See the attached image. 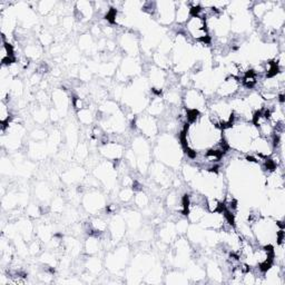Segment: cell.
Masks as SVG:
<instances>
[{"label":"cell","instance_id":"obj_1","mask_svg":"<svg viewBox=\"0 0 285 285\" xmlns=\"http://www.w3.org/2000/svg\"><path fill=\"white\" fill-rule=\"evenodd\" d=\"M154 156L156 161L166 165L169 168H177L181 166L183 159L182 145L171 133H164L157 139L154 148Z\"/></svg>","mask_w":285,"mask_h":285},{"label":"cell","instance_id":"obj_2","mask_svg":"<svg viewBox=\"0 0 285 285\" xmlns=\"http://www.w3.org/2000/svg\"><path fill=\"white\" fill-rule=\"evenodd\" d=\"M132 151L137 159V169L139 173H148V168L152 164V145L143 135H137L133 138Z\"/></svg>","mask_w":285,"mask_h":285},{"label":"cell","instance_id":"obj_3","mask_svg":"<svg viewBox=\"0 0 285 285\" xmlns=\"http://www.w3.org/2000/svg\"><path fill=\"white\" fill-rule=\"evenodd\" d=\"M285 24V9L279 5L275 4V6L268 11L258 22L259 27L263 29V33L276 34L284 28Z\"/></svg>","mask_w":285,"mask_h":285},{"label":"cell","instance_id":"obj_4","mask_svg":"<svg viewBox=\"0 0 285 285\" xmlns=\"http://www.w3.org/2000/svg\"><path fill=\"white\" fill-rule=\"evenodd\" d=\"M93 175L98 179L102 186L108 189V191H113L116 187L118 182V174L113 162L106 161V159L99 162L94 167Z\"/></svg>","mask_w":285,"mask_h":285},{"label":"cell","instance_id":"obj_5","mask_svg":"<svg viewBox=\"0 0 285 285\" xmlns=\"http://www.w3.org/2000/svg\"><path fill=\"white\" fill-rule=\"evenodd\" d=\"M182 105L188 112L204 113L207 111V98L199 89L192 87L183 92Z\"/></svg>","mask_w":285,"mask_h":285},{"label":"cell","instance_id":"obj_6","mask_svg":"<svg viewBox=\"0 0 285 285\" xmlns=\"http://www.w3.org/2000/svg\"><path fill=\"white\" fill-rule=\"evenodd\" d=\"M82 203L85 211L92 215L101 214L107 207L106 196L97 188L89 189L86 194H84Z\"/></svg>","mask_w":285,"mask_h":285},{"label":"cell","instance_id":"obj_7","mask_svg":"<svg viewBox=\"0 0 285 285\" xmlns=\"http://www.w3.org/2000/svg\"><path fill=\"white\" fill-rule=\"evenodd\" d=\"M129 262V248L128 246H121L115 248L114 251L109 252L106 255L105 259V265L109 272L114 274L119 273L126 268Z\"/></svg>","mask_w":285,"mask_h":285},{"label":"cell","instance_id":"obj_8","mask_svg":"<svg viewBox=\"0 0 285 285\" xmlns=\"http://www.w3.org/2000/svg\"><path fill=\"white\" fill-rule=\"evenodd\" d=\"M148 173L151 175L152 181L156 184L158 187L168 188L169 186H172L174 176L172 171L166 165H164L158 161L152 162L151 166L148 168Z\"/></svg>","mask_w":285,"mask_h":285},{"label":"cell","instance_id":"obj_9","mask_svg":"<svg viewBox=\"0 0 285 285\" xmlns=\"http://www.w3.org/2000/svg\"><path fill=\"white\" fill-rule=\"evenodd\" d=\"M134 127L137 132L147 139L155 138L159 132V125L157 118L151 116L149 114H142L134 119Z\"/></svg>","mask_w":285,"mask_h":285},{"label":"cell","instance_id":"obj_10","mask_svg":"<svg viewBox=\"0 0 285 285\" xmlns=\"http://www.w3.org/2000/svg\"><path fill=\"white\" fill-rule=\"evenodd\" d=\"M175 12H176V2L161 0L156 2V13L154 18L164 27L171 26L175 23Z\"/></svg>","mask_w":285,"mask_h":285},{"label":"cell","instance_id":"obj_11","mask_svg":"<svg viewBox=\"0 0 285 285\" xmlns=\"http://www.w3.org/2000/svg\"><path fill=\"white\" fill-rule=\"evenodd\" d=\"M98 151L104 159L115 163L124 158V154L126 149H125L123 143L116 141H108L107 143L99 145Z\"/></svg>","mask_w":285,"mask_h":285},{"label":"cell","instance_id":"obj_12","mask_svg":"<svg viewBox=\"0 0 285 285\" xmlns=\"http://www.w3.org/2000/svg\"><path fill=\"white\" fill-rule=\"evenodd\" d=\"M241 87L242 84L238 78L226 76L218 85L216 92H215V96L222 99H231L232 97L236 96Z\"/></svg>","mask_w":285,"mask_h":285},{"label":"cell","instance_id":"obj_13","mask_svg":"<svg viewBox=\"0 0 285 285\" xmlns=\"http://www.w3.org/2000/svg\"><path fill=\"white\" fill-rule=\"evenodd\" d=\"M127 232V225L124 216L119 214H113L108 222V234L111 236L113 243L116 245L125 237Z\"/></svg>","mask_w":285,"mask_h":285},{"label":"cell","instance_id":"obj_14","mask_svg":"<svg viewBox=\"0 0 285 285\" xmlns=\"http://www.w3.org/2000/svg\"><path fill=\"white\" fill-rule=\"evenodd\" d=\"M119 47L122 51L127 55V57L136 58L141 51V43H139L138 37L132 32H125L118 38Z\"/></svg>","mask_w":285,"mask_h":285},{"label":"cell","instance_id":"obj_15","mask_svg":"<svg viewBox=\"0 0 285 285\" xmlns=\"http://www.w3.org/2000/svg\"><path fill=\"white\" fill-rule=\"evenodd\" d=\"M274 151H275L274 138L269 139L262 136H257L252 141L251 151H249L248 154H255L258 155V156L268 158L272 156Z\"/></svg>","mask_w":285,"mask_h":285},{"label":"cell","instance_id":"obj_16","mask_svg":"<svg viewBox=\"0 0 285 285\" xmlns=\"http://www.w3.org/2000/svg\"><path fill=\"white\" fill-rule=\"evenodd\" d=\"M148 82L151 84L152 91L162 94L165 85L167 84V73L164 69L158 68L155 65H151L148 71Z\"/></svg>","mask_w":285,"mask_h":285},{"label":"cell","instance_id":"obj_17","mask_svg":"<svg viewBox=\"0 0 285 285\" xmlns=\"http://www.w3.org/2000/svg\"><path fill=\"white\" fill-rule=\"evenodd\" d=\"M51 101L54 108L64 117L67 114L69 106H71V99L69 95L64 88H55L52 93Z\"/></svg>","mask_w":285,"mask_h":285},{"label":"cell","instance_id":"obj_18","mask_svg":"<svg viewBox=\"0 0 285 285\" xmlns=\"http://www.w3.org/2000/svg\"><path fill=\"white\" fill-rule=\"evenodd\" d=\"M75 14L78 17V21L83 23H87L91 21L95 15L94 4L86 0H81V2L75 3Z\"/></svg>","mask_w":285,"mask_h":285},{"label":"cell","instance_id":"obj_19","mask_svg":"<svg viewBox=\"0 0 285 285\" xmlns=\"http://www.w3.org/2000/svg\"><path fill=\"white\" fill-rule=\"evenodd\" d=\"M119 71L124 73L128 78L137 77L142 72V65L137 61V58L134 57H126L124 58L121 66H119Z\"/></svg>","mask_w":285,"mask_h":285},{"label":"cell","instance_id":"obj_20","mask_svg":"<svg viewBox=\"0 0 285 285\" xmlns=\"http://www.w3.org/2000/svg\"><path fill=\"white\" fill-rule=\"evenodd\" d=\"M205 273H206V276L214 283L224 282L225 275L223 268L216 259H208L206 264H205Z\"/></svg>","mask_w":285,"mask_h":285},{"label":"cell","instance_id":"obj_21","mask_svg":"<svg viewBox=\"0 0 285 285\" xmlns=\"http://www.w3.org/2000/svg\"><path fill=\"white\" fill-rule=\"evenodd\" d=\"M206 213L207 209L205 207V205L188 203L186 212H185V217L188 219V222L191 224H198Z\"/></svg>","mask_w":285,"mask_h":285},{"label":"cell","instance_id":"obj_22","mask_svg":"<svg viewBox=\"0 0 285 285\" xmlns=\"http://www.w3.org/2000/svg\"><path fill=\"white\" fill-rule=\"evenodd\" d=\"M0 61L2 66H9V65L16 62L15 56V48L11 42H8L6 38L2 36V48H0Z\"/></svg>","mask_w":285,"mask_h":285},{"label":"cell","instance_id":"obj_23","mask_svg":"<svg viewBox=\"0 0 285 285\" xmlns=\"http://www.w3.org/2000/svg\"><path fill=\"white\" fill-rule=\"evenodd\" d=\"M206 229L203 228L199 224H189L186 232V238L192 245H203Z\"/></svg>","mask_w":285,"mask_h":285},{"label":"cell","instance_id":"obj_24","mask_svg":"<svg viewBox=\"0 0 285 285\" xmlns=\"http://www.w3.org/2000/svg\"><path fill=\"white\" fill-rule=\"evenodd\" d=\"M192 16V8L188 2H176V12H175V23L178 26H184Z\"/></svg>","mask_w":285,"mask_h":285},{"label":"cell","instance_id":"obj_25","mask_svg":"<svg viewBox=\"0 0 285 285\" xmlns=\"http://www.w3.org/2000/svg\"><path fill=\"white\" fill-rule=\"evenodd\" d=\"M123 216L127 225V231L129 233H138L142 228L143 215L136 211H127Z\"/></svg>","mask_w":285,"mask_h":285},{"label":"cell","instance_id":"obj_26","mask_svg":"<svg viewBox=\"0 0 285 285\" xmlns=\"http://www.w3.org/2000/svg\"><path fill=\"white\" fill-rule=\"evenodd\" d=\"M166 109H167L166 103L164 102V99L161 95H157V96H155L149 101L146 111L147 114L151 115V116L157 118L159 116H163V115L166 113Z\"/></svg>","mask_w":285,"mask_h":285},{"label":"cell","instance_id":"obj_27","mask_svg":"<svg viewBox=\"0 0 285 285\" xmlns=\"http://www.w3.org/2000/svg\"><path fill=\"white\" fill-rule=\"evenodd\" d=\"M159 239L165 244H173L176 238L178 237V234L176 232V227H175V223L167 222L165 223L163 226L159 228Z\"/></svg>","mask_w":285,"mask_h":285},{"label":"cell","instance_id":"obj_28","mask_svg":"<svg viewBox=\"0 0 285 285\" xmlns=\"http://www.w3.org/2000/svg\"><path fill=\"white\" fill-rule=\"evenodd\" d=\"M24 54L29 61H38L43 56L44 49L39 42L36 41H28L24 47Z\"/></svg>","mask_w":285,"mask_h":285},{"label":"cell","instance_id":"obj_29","mask_svg":"<svg viewBox=\"0 0 285 285\" xmlns=\"http://www.w3.org/2000/svg\"><path fill=\"white\" fill-rule=\"evenodd\" d=\"M86 176V172L83 167H72L63 174V181L66 184H76L82 182Z\"/></svg>","mask_w":285,"mask_h":285},{"label":"cell","instance_id":"obj_30","mask_svg":"<svg viewBox=\"0 0 285 285\" xmlns=\"http://www.w3.org/2000/svg\"><path fill=\"white\" fill-rule=\"evenodd\" d=\"M103 249L102 238L99 235H88L84 243V252L87 255H97Z\"/></svg>","mask_w":285,"mask_h":285},{"label":"cell","instance_id":"obj_31","mask_svg":"<svg viewBox=\"0 0 285 285\" xmlns=\"http://www.w3.org/2000/svg\"><path fill=\"white\" fill-rule=\"evenodd\" d=\"M16 226L18 228L19 234L24 237L25 241L29 243L34 237V232H35V225L32 223L31 219L27 218H21L16 223Z\"/></svg>","mask_w":285,"mask_h":285},{"label":"cell","instance_id":"obj_32","mask_svg":"<svg viewBox=\"0 0 285 285\" xmlns=\"http://www.w3.org/2000/svg\"><path fill=\"white\" fill-rule=\"evenodd\" d=\"M162 97L166 105H169L171 107H177L178 105L182 104L183 92L179 91L177 87L171 86L168 89H166V92L164 93Z\"/></svg>","mask_w":285,"mask_h":285},{"label":"cell","instance_id":"obj_33","mask_svg":"<svg viewBox=\"0 0 285 285\" xmlns=\"http://www.w3.org/2000/svg\"><path fill=\"white\" fill-rule=\"evenodd\" d=\"M275 2H257V3H253L252 7H251V13L253 15V17L255 21H261L262 17L266 14L268 11L275 6Z\"/></svg>","mask_w":285,"mask_h":285},{"label":"cell","instance_id":"obj_34","mask_svg":"<svg viewBox=\"0 0 285 285\" xmlns=\"http://www.w3.org/2000/svg\"><path fill=\"white\" fill-rule=\"evenodd\" d=\"M85 267H86L87 273L95 277L102 273L104 264L102 259L96 255H89V257L85 261Z\"/></svg>","mask_w":285,"mask_h":285},{"label":"cell","instance_id":"obj_35","mask_svg":"<svg viewBox=\"0 0 285 285\" xmlns=\"http://www.w3.org/2000/svg\"><path fill=\"white\" fill-rule=\"evenodd\" d=\"M29 156L33 159H36V161H41V159L46 157L48 147L47 143L45 142H32V144L29 145L28 148Z\"/></svg>","mask_w":285,"mask_h":285},{"label":"cell","instance_id":"obj_36","mask_svg":"<svg viewBox=\"0 0 285 285\" xmlns=\"http://www.w3.org/2000/svg\"><path fill=\"white\" fill-rule=\"evenodd\" d=\"M64 247L71 257L78 256V255L82 253V249L84 248L81 241H78L77 238H75L73 236H68L65 238Z\"/></svg>","mask_w":285,"mask_h":285},{"label":"cell","instance_id":"obj_37","mask_svg":"<svg viewBox=\"0 0 285 285\" xmlns=\"http://www.w3.org/2000/svg\"><path fill=\"white\" fill-rule=\"evenodd\" d=\"M185 274H186V276L188 277L189 281H195V282L202 281V279L206 277L205 268L191 262H189V264L186 266V272H185Z\"/></svg>","mask_w":285,"mask_h":285},{"label":"cell","instance_id":"obj_38","mask_svg":"<svg viewBox=\"0 0 285 285\" xmlns=\"http://www.w3.org/2000/svg\"><path fill=\"white\" fill-rule=\"evenodd\" d=\"M35 235L42 243H48L54 236L52 226L48 223H41L35 227Z\"/></svg>","mask_w":285,"mask_h":285},{"label":"cell","instance_id":"obj_39","mask_svg":"<svg viewBox=\"0 0 285 285\" xmlns=\"http://www.w3.org/2000/svg\"><path fill=\"white\" fill-rule=\"evenodd\" d=\"M78 48L79 51L85 52V53H92L93 49H95V43H94V37L91 35V33L83 34L81 37L78 39Z\"/></svg>","mask_w":285,"mask_h":285},{"label":"cell","instance_id":"obj_40","mask_svg":"<svg viewBox=\"0 0 285 285\" xmlns=\"http://www.w3.org/2000/svg\"><path fill=\"white\" fill-rule=\"evenodd\" d=\"M76 114L78 122L84 125V126H89V125H92L95 122V118H96L93 109L89 106L85 107L84 109H82V111L76 112Z\"/></svg>","mask_w":285,"mask_h":285},{"label":"cell","instance_id":"obj_41","mask_svg":"<svg viewBox=\"0 0 285 285\" xmlns=\"http://www.w3.org/2000/svg\"><path fill=\"white\" fill-rule=\"evenodd\" d=\"M189 282L186 274L178 271H171L165 276V283L167 284H187Z\"/></svg>","mask_w":285,"mask_h":285},{"label":"cell","instance_id":"obj_42","mask_svg":"<svg viewBox=\"0 0 285 285\" xmlns=\"http://www.w3.org/2000/svg\"><path fill=\"white\" fill-rule=\"evenodd\" d=\"M12 121L13 113L9 102L2 101V103H0V123H2V127H6Z\"/></svg>","mask_w":285,"mask_h":285},{"label":"cell","instance_id":"obj_43","mask_svg":"<svg viewBox=\"0 0 285 285\" xmlns=\"http://www.w3.org/2000/svg\"><path fill=\"white\" fill-rule=\"evenodd\" d=\"M133 203L137 208L145 209L149 206L151 199H149V196L143 191V189H138V191H135Z\"/></svg>","mask_w":285,"mask_h":285},{"label":"cell","instance_id":"obj_44","mask_svg":"<svg viewBox=\"0 0 285 285\" xmlns=\"http://www.w3.org/2000/svg\"><path fill=\"white\" fill-rule=\"evenodd\" d=\"M205 207L209 213L223 211V201L216 196H212V195L205 196Z\"/></svg>","mask_w":285,"mask_h":285},{"label":"cell","instance_id":"obj_45","mask_svg":"<svg viewBox=\"0 0 285 285\" xmlns=\"http://www.w3.org/2000/svg\"><path fill=\"white\" fill-rule=\"evenodd\" d=\"M57 7L56 2H51V0H43V2L36 3V11L43 15V16H48L52 15Z\"/></svg>","mask_w":285,"mask_h":285},{"label":"cell","instance_id":"obj_46","mask_svg":"<svg viewBox=\"0 0 285 285\" xmlns=\"http://www.w3.org/2000/svg\"><path fill=\"white\" fill-rule=\"evenodd\" d=\"M162 276H164V271L161 264H154V266L151 268L146 274V282L148 283H159L162 281Z\"/></svg>","mask_w":285,"mask_h":285},{"label":"cell","instance_id":"obj_47","mask_svg":"<svg viewBox=\"0 0 285 285\" xmlns=\"http://www.w3.org/2000/svg\"><path fill=\"white\" fill-rule=\"evenodd\" d=\"M25 93V84L21 78H13L11 83V96L14 98H22Z\"/></svg>","mask_w":285,"mask_h":285},{"label":"cell","instance_id":"obj_48","mask_svg":"<svg viewBox=\"0 0 285 285\" xmlns=\"http://www.w3.org/2000/svg\"><path fill=\"white\" fill-rule=\"evenodd\" d=\"M35 195L41 202H46L52 198V191L45 183H39L35 188Z\"/></svg>","mask_w":285,"mask_h":285},{"label":"cell","instance_id":"obj_49","mask_svg":"<svg viewBox=\"0 0 285 285\" xmlns=\"http://www.w3.org/2000/svg\"><path fill=\"white\" fill-rule=\"evenodd\" d=\"M135 195L134 187H122L117 194L118 201L123 204H128L133 202Z\"/></svg>","mask_w":285,"mask_h":285},{"label":"cell","instance_id":"obj_50","mask_svg":"<svg viewBox=\"0 0 285 285\" xmlns=\"http://www.w3.org/2000/svg\"><path fill=\"white\" fill-rule=\"evenodd\" d=\"M33 118L37 124L46 123V121L49 118V111H47V109L45 108L44 105H42V106H39V107L34 108Z\"/></svg>","mask_w":285,"mask_h":285},{"label":"cell","instance_id":"obj_51","mask_svg":"<svg viewBox=\"0 0 285 285\" xmlns=\"http://www.w3.org/2000/svg\"><path fill=\"white\" fill-rule=\"evenodd\" d=\"M75 156H76L77 161H87V158L89 157L88 144L85 142L78 143L76 148H75Z\"/></svg>","mask_w":285,"mask_h":285},{"label":"cell","instance_id":"obj_52","mask_svg":"<svg viewBox=\"0 0 285 285\" xmlns=\"http://www.w3.org/2000/svg\"><path fill=\"white\" fill-rule=\"evenodd\" d=\"M54 41H55V36L48 31H43L39 33V37H38V42L41 43V45L43 47H47V46H53L54 45Z\"/></svg>","mask_w":285,"mask_h":285},{"label":"cell","instance_id":"obj_53","mask_svg":"<svg viewBox=\"0 0 285 285\" xmlns=\"http://www.w3.org/2000/svg\"><path fill=\"white\" fill-rule=\"evenodd\" d=\"M65 58H66V62L71 65L78 64L82 59L81 51H79V49L76 47H73L66 53V56H65Z\"/></svg>","mask_w":285,"mask_h":285},{"label":"cell","instance_id":"obj_54","mask_svg":"<svg viewBox=\"0 0 285 285\" xmlns=\"http://www.w3.org/2000/svg\"><path fill=\"white\" fill-rule=\"evenodd\" d=\"M189 224L191 223L188 222V219L185 216L177 219L176 223H175V227H176V232L178 234V236H185V235H186Z\"/></svg>","mask_w":285,"mask_h":285},{"label":"cell","instance_id":"obj_55","mask_svg":"<svg viewBox=\"0 0 285 285\" xmlns=\"http://www.w3.org/2000/svg\"><path fill=\"white\" fill-rule=\"evenodd\" d=\"M52 211L55 214H62L65 211V201L62 196H55L51 205Z\"/></svg>","mask_w":285,"mask_h":285},{"label":"cell","instance_id":"obj_56","mask_svg":"<svg viewBox=\"0 0 285 285\" xmlns=\"http://www.w3.org/2000/svg\"><path fill=\"white\" fill-rule=\"evenodd\" d=\"M28 249H29V255L37 256V255L42 253V242L39 241L38 238L32 239V241L28 243Z\"/></svg>","mask_w":285,"mask_h":285},{"label":"cell","instance_id":"obj_57","mask_svg":"<svg viewBox=\"0 0 285 285\" xmlns=\"http://www.w3.org/2000/svg\"><path fill=\"white\" fill-rule=\"evenodd\" d=\"M26 214L29 218H38L42 216V209L36 204L27 205Z\"/></svg>","mask_w":285,"mask_h":285},{"label":"cell","instance_id":"obj_58","mask_svg":"<svg viewBox=\"0 0 285 285\" xmlns=\"http://www.w3.org/2000/svg\"><path fill=\"white\" fill-rule=\"evenodd\" d=\"M61 25H62V29L64 32H72V29L75 26V18L71 15L68 16H65L64 18H62L61 21Z\"/></svg>","mask_w":285,"mask_h":285},{"label":"cell","instance_id":"obj_59","mask_svg":"<svg viewBox=\"0 0 285 285\" xmlns=\"http://www.w3.org/2000/svg\"><path fill=\"white\" fill-rule=\"evenodd\" d=\"M31 136L34 139V142H44L47 137V132L42 128H36L32 132Z\"/></svg>","mask_w":285,"mask_h":285},{"label":"cell","instance_id":"obj_60","mask_svg":"<svg viewBox=\"0 0 285 285\" xmlns=\"http://www.w3.org/2000/svg\"><path fill=\"white\" fill-rule=\"evenodd\" d=\"M78 77L82 82H89L92 79V72L88 67H82L78 72Z\"/></svg>","mask_w":285,"mask_h":285},{"label":"cell","instance_id":"obj_61","mask_svg":"<svg viewBox=\"0 0 285 285\" xmlns=\"http://www.w3.org/2000/svg\"><path fill=\"white\" fill-rule=\"evenodd\" d=\"M13 171H14L13 163L9 161V159H6L5 157H3V162H2V172H3V174L9 175Z\"/></svg>","mask_w":285,"mask_h":285}]
</instances>
